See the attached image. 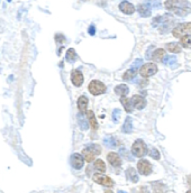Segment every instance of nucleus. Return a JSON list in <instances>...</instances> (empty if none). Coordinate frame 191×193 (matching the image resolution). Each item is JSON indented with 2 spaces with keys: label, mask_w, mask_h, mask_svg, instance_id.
<instances>
[{
  "label": "nucleus",
  "mask_w": 191,
  "mask_h": 193,
  "mask_svg": "<svg viewBox=\"0 0 191 193\" xmlns=\"http://www.w3.org/2000/svg\"><path fill=\"white\" fill-rule=\"evenodd\" d=\"M87 118L88 117H85V114H82V112H80L78 114V123H79V126L82 130H87L88 128H89V124H88Z\"/></svg>",
  "instance_id": "dca6fc26"
},
{
  "label": "nucleus",
  "mask_w": 191,
  "mask_h": 193,
  "mask_svg": "<svg viewBox=\"0 0 191 193\" xmlns=\"http://www.w3.org/2000/svg\"><path fill=\"white\" fill-rule=\"evenodd\" d=\"M119 114H120L119 109H115V110H114V116H112V117H114V121H115V123H117L118 119H119Z\"/></svg>",
  "instance_id": "2f4dec72"
},
{
  "label": "nucleus",
  "mask_w": 191,
  "mask_h": 193,
  "mask_svg": "<svg viewBox=\"0 0 191 193\" xmlns=\"http://www.w3.org/2000/svg\"><path fill=\"white\" fill-rule=\"evenodd\" d=\"M88 89H89V92L93 95H100V94H102V93L106 92V85H105L102 82L97 81V80L91 81L90 83H89Z\"/></svg>",
  "instance_id": "39448f33"
},
{
  "label": "nucleus",
  "mask_w": 191,
  "mask_h": 193,
  "mask_svg": "<svg viewBox=\"0 0 191 193\" xmlns=\"http://www.w3.org/2000/svg\"><path fill=\"white\" fill-rule=\"evenodd\" d=\"M150 156L152 158H154V160H158L160 158H161V155H160V152H158L156 148H152V150H150Z\"/></svg>",
  "instance_id": "c756f323"
},
{
  "label": "nucleus",
  "mask_w": 191,
  "mask_h": 193,
  "mask_svg": "<svg viewBox=\"0 0 191 193\" xmlns=\"http://www.w3.org/2000/svg\"><path fill=\"white\" fill-rule=\"evenodd\" d=\"M107 160H108L110 165L115 166V167L121 165V158H120V156L118 155L117 153H114V152L109 153V154L107 155Z\"/></svg>",
  "instance_id": "f8f14e48"
},
{
  "label": "nucleus",
  "mask_w": 191,
  "mask_h": 193,
  "mask_svg": "<svg viewBox=\"0 0 191 193\" xmlns=\"http://www.w3.org/2000/svg\"><path fill=\"white\" fill-rule=\"evenodd\" d=\"M126 177H127V180H129V181H132L134 183L138 182V175H137L136 170L134 169V167L127 169V171H126Z\"/></svg>",
  "instance_id": "2eb2a0df"
},
{
  "label": "nucleus",
  "mask_w": 191,
  "mask_h": 193,
  "mask_svg": "<svg viewBox=\"0 0 191 193\" xmlns=\"http://www.w3.org/2000/svg\"><path fill=\"white\" fill-rule=\"evenodd\" d=\"M128 91H129V89L126 84H119L115 88V93L118 94L119 97H125V95H127Z\"/></svg>",
  "instance_id": "aec40b11"
},
{
  "label": "nucleus",
  "mask_w": 191,
  "mask_h": 193,
  "mask_svg": "<svg viewBox=\"0 0 191 193\" xmlns=\"http://www.w3.org/2000/svg\"><path fill=\"white\" fill-rule=\"evenodd\" d=\"M165 52H164V49L162 48H158L156 49L155 52H153V55H152V60L153 61H163L164 56H165Z\"/></svg>",
  "instance_id": "bb28decb"
},
{
  "label": "nucleus",
  "mask_w": 191,
  "mask_h": 193,
  "mask_svg": "<svg viewBox=\"0 0 191 193\" xmlns=\"http://www.w3.org/2000/svg\"><path fill=\"white\" fill-rule=\"evenodd\" d=\"M87 117H88V120H89V124H90L91 128L97 129V128H98V123H97L95 114H93L91 110H89V111H87Z\"/></svg>",
  "instance_id": "393cba45"
},
{
  "label": "nucleus",
  "mask_w": 191,
  "mask_h": 193,
  "mask_svg": "<svg viewBox=\"0 0 191 193\" xmlns=\"http://www.w3.org/2000/svg\"><path fill=\"white\" fill-rule=\"evenodd\" d=\"M120 154H121L125 158H127L128 160H133V156H131V154H129L128 152H126L125 148H121V150H120Z\"/></svg>",
  "instance_id": "7c9ffc66"
},
{
  "label": "nucleus",
  "mask_w": 191,
  "mask_h": 193,
  "mask_svg": "<svg viewBox=\"0 0 191 193\" xmlns=\"http://www.w3.org/2000/svg\"><path fill=\"white\" fill-rule=\"evenodd\" d=\"M120 102H121V104L124 106V109H125L127 112H132L133 111V104H132L131 99H128L127 97H121L120 98Z\"/></svg>",
  "instance_id": "6ab92c4d"
},
{
  "label": "nucleus",
  "mask_w": 191,
  "mask_h": 193,
  "mask_svg": "<svg viewBox=\"0 0 191 193\" xmlns=\"http://www.w3.org/2000/svg\"><path fill=\"white\" fill-rule=\"evenodd\" d=\"M88 98L85 95H81L79 99H78V109L79 111L82 114H85L87 112V106H88Z\"/></svg>",
  "instance_id": "4468645a"
},
{
  "label": "nucleus",
  "mask_w": 191,
  "mask_h": 193,
  "mask_svg": "<svg viewBox=\"0 0 191 193\" xmlns=\"http://www.w3.org/2000/svg\"><path fill=\"white\" fill-rule=\"evenodd\" d=\"M164 6L168 10H171L178 16H186L191 10V3L187 0H168Z\"/></svg>",
  "instance_id": "f257e3e1"
},
{
  "label": "nucleus",
  "mask_w": 191,
  "mask_h": 193,
  "mask_svg": "<svg viewBox=\"0 0 191 193\" xmlns=\"http://www.w3.org/2000/svg\"><path fill=\"white\" fill-rule=\"evenodd\" d=\"M136 75H137V69L132 68V69H129V70H127L125 73H124L123 79L126 80V81H131V80L134 79Z\"/></svg>",
  "instance_id": "b1692460"
},
{
  "label": "nucleus",
  "mask_w": 191,
  "mask_h": 193,
  "mask_svg": "<svg viewBox=\"0 0 191 193\" xmlns=\"http://www.w3.org/2000/svg\"><path fill=\"white\" fill-rule=\"evenodd\" d=\"M76 58V53L73 48H69L68 52H66V60L69 62H74Z\"/></svg>",
  "instance_id": "c85d7f7f"
},
{
  "label": "nucleus",
  "mask_w": 191,
  "mask_h": 193,
  "mask_svg": "<svg viewBox=\"0 0 191 193\" xmlns=\"http://www.w3.org/2000/svg\"><path fill=\"white\" fill-rule=\"evenodd\" d=\"M162 62H163L167 66H169V68H172V69L177 68V58H175L174 56H172V55H167V56H164Z\"/></svg>",
  "instance_id": "a211bd4d"
},
{
  "label": "nucleus",
  "mask_w": 191,
  "mask_h": 193,
  "mask_svg": "<svg viewBox=\"0 0 191 193\" xmlns=\"http://www.w3.org/2000/svg\"><path fill=\"white\" fill-rule=\"evenodd\" d=\"M119 9H120V11H123L124 14H126V15H132L135 13V10H136L135 7H134V5H132L128 1H123V3H120Z\"/></svg>",
  "instance_id": "ddd939ff"
},
{
  "label": "nucleus",
  "mask_w": 191,
  "mask_h": 193,
  "mask_svg": "<svg viewBox=\"0 0 191 193\" xmlns=\"http://www.w3.org/2000/svg\"><path fill=\"white\" fill-rule=\"evenodd\" d=\"M93 181L100 185H104L106 188H112L114 186V181L109 176L102 174V173H96L92 176Z\"/></svg>",
  "instance_id": "0eeeda50"
},
{
  "label": "nucleus",
  "mask_w": 191,
  "mask_h": 193,
  "mask_svg": "<svg viewBox=\"0 0 191 193\" xmlns=\"http://www.w3.org/2000/svg\"><path fill=\"white\" fill-rule=\"evenodd\" d=\"M186 193H191V191H188V192H186Z\"/></svg>",
  "instance_id": "4c0bfd02"
},
{
  "label": "nucleus",
  "mask_w": 191,
  "mask_h": 193,
  "mask_svg": "<svg viewBox=\"0 0 191 193\" xmlns=\"http://www.w3.org/2000/svg\"><path fill=\"white\" fill-rule=\"evenodd\" d=\"M138 13L141 16L143 17H148L151 16V9L150 6L147 3H144V5H139L138 6Z\"/></svg>",
  "instance_id": "5701e85b"
},
{
  "label": "nucleus",
  "mask_w": 191,
  "mask_h": 193,
  "mask_svg": "<svg viewBox=\"0 0 191 193\" xmlns=\"http://www.w3.org/2000/svg\"><path fill=\"white\" fill-rule=\"evenodd\" d=\"M191 33V23H183V24L178 25L174 29L172 30V34L174 37L181 38L182 36L188 35Z\"/></svg>",
  "instance_id": "20e7f679"
},
{
  "label": "nucleus",
  "mask_w": 191,
  "mask_h": 193,
  "mask_svg": "<svg viewBox=\"0 0 191 193\" xmlns=\"http://www.w3.org/2000/svg\"><path fill=\"white\" fill-rule=\"evenodd\" d=\"M123 131L125 134H131L133 131V119L131 117H127L125 119V123L123 125Z\"/></svg>",
  "instance_id": "412c9836"
},
{
  "label": "nucleus",
  "mask_w": 191,
  "mask_h": 193,
  "mask_svg": "<svg viewBox=\"0 0 191 193\" xmlns=\"http://www.w3.org/2000/svg\"><path fill=\"white\" fill-rule=\"evenodd\" d=\"M157 72V66L154 63H146V64H143L139 69V74L143 76V78H150V76L154 75V74Z\"/></svg>",
  "instance_id": "423d86ee"
},
{
  "label": "nucleus",
  "mask_w": 191,
  "mask_h": 193,
  "mask_svg": "<svg viewBox=\"0 0 191 193\" xmlns=\"http://www.w3.org/2000/svg\"><path fill=\"white\" fill-rule=\"evenodd\" d=\"M118 193H127V192H125V191H118Z\"/></svg>",
  "instance_id": "c9c22d12"
},
{
  "label": "nucleus",
  "mask_w": 191,
  "mask_h": 193,
  "mask_svg": "<svg viewBox=\"0 0 191 193\" xmlns=\"http://www.w3.org/2000/svg\"><path fill=\"white\" fill-rule=\"evenodd\" d=\"M105 193H112V191H109V190H107V191H106V192H105Z\"/></svg>",
  "instance_id": "f704fd0d"
},
{
  "label": "nucleus",
  "mask_w": 191,
  "mask_h": 193,
  "mask_svg": "<svg viewBox=\"0 0 191 193\" xmlns=\"http://www.w3.org/2000/svg\"><path fill=\"white\" fill-rule=\"evenodd\" d=\"M93 167H95L97 171L99 172V173H104V172H106V165H105L104 160H95V164H93Z\"/></svg>",
  "instance_id": "a878e982"
},
{
  "label": "nucleus",
  "mask_w": 191,
  "mask_h": 193,
  "mask_svg": "<svg viewBox=\"0 0 191 193\" xmlns=\"http://www.w3.org/2000/svg\"><path fill=\"white\" fill-rule=\"evenodd\" d=\"M131 101H132V104H133V107L134 108H136L137 110H142L145 107V104H146L144 98L141 97V95H133L131 98Z\"/></svg>",
  "instance_id": "9b49d317"
},
{
  "label": "nucleus",
  "mask_w": 191,
  "mask_h": 193,
  "mask_svg": "<svg viewBox=\"0 0 191 193\" xmlns=\"http://www.w3.org/2000/svg\"><path fill=\"white\" fill-rule=\"evenodd\" d=\"M104 144L106 145L107 147L115 148V147H117L118 145H119V141H118V139H116L112 136H107L104 138Z\"/></svg>",
  "instance_id": "f3484780"
},
{
  "label": "nucleus",
  "mask_w": 191,
  "mask_h": 193,
  "mask_svg": "<svg viewBox=\"0 0 191 193\" xmlns=\"http://www.w3.org/2000/svg\"><path fill=\"white\" fill-rule=\"evenodd\" d=\"M139 64H142V60H136V62L133 63V66H136V68H137Z\"/></svg>",
  "instance_id": "72a5a7b5"
},
{
  "label": "nucleus",
  "mask_w": 191,
  "mask_h": 193,
  "mask_svg": "<svg viewBox=\"0 0 191 193\" xmlns=\"http://www.w3.org/2000/svg\"><path fill=\"white\" fill-rule=\"evenodd\" d=\"M71 81L73 83V85L75 87H80L83 83V74L81 73V71L74 70L71 74Z\"/></svg>",
  "instance_id": "9d476101"
},
{
  "label": "nucleus",
  "mask_w": 191,
  "mask_h": 193,
  "mask_svg": "<svg viewBox=\"0 0 191 193\" xmlns=\"http://www.w3.org/2000/svg\"><path fill=\"white\" fill-rule=\"evenodd\" d=\"M147 153V146L142 139H137L132 146V154L136 157H143Z\"/></svg>",
  "instance_id": "7ed1b4c3"
},
{
  "label": "nucleus",
  "mask_w": 191,
  "mask_h": 193,
  "mask_svg": "<svg viewBox=\"0 0 191 193\" xmlns=\"http://www.w3.org/2000/svg\"><path fill=\"white\" fill-rule=\"evenodd\" d=\"M180 39H181L180 43L183 47H186V48H191V35L190 34L182 36Z\"/></svg>",
  "instance_id": "cd10ccee"
},
{
  "label": "nucleus",
  "mask_w": 191,
  "mask_h": 193,
  "mask_svg": "<svg viewBox=\"0 0 191 193\" xmlns=\"http://www.w3.org/2000/svg\"><path fill=\"white\" fill-rule=\"evenodd\" d=\"M189 184H190V186H191V177H189Z\"/></svg>",
  "instance_id": "e433bc0d"
},
{
  "label": "nucleus",
  "mask_w": 191,
  "mask_h": 193,
  "mask_svg": "<svg viewBox=\"0 0 191 193\" xmlns=\"http://www.w3.org/2000/svg\"><path fill=\"white\" fill-rule=\"evenodd\" d=\"M100 153H101V148H100L99 145L91 144V145H89V146H87L85 150H82V156L85 157V160H87V162L91 163V162L95 160L96 156L99 155Z\"/></svg>",
  "instance_id": "f03ea898"
},
{
  "label": "nucleus",
  "mask_w": 191,
  "mask_h": 193,
  "mask_svg": "<svg viewBox=\"0 0 191 193\" xmlns=\"http://www.w3.org/2000/svg\"><path fill=\"white\" fill-rule=\"evenodd\" d=\"M137 170H138V173L142 175H150L153 171L152 164L146 160H141L137 163Z\"/></svg>",
  "instance_id": "6e6552de"
},
{
  "label": "nucleus",
  "mask_w": 191,
  "mask_h": 193,
  "mask_svg": "<svg viewBox=\"0 0 191 193\" xmlns=\"http://www.w3.org/2000/svg\"><path fill=\"white\" fill-rule=\"evenodd\" d=\"M83 164H85V157L81 154L74 153L73 155L71 156V165L73 169L81 170L83 167Z\"/></svg>",
  "instance_id": "1a4fd4ad"
},
{
  "label": "nucleus",
  "mask_w": 191,
  "mask_h": 193,
  "mask_svg": "<svg viewBox=\"0 0 191 193\" xmlns=\"http://www.w3.org/2000/svg\"><path fill=\"white\" fill-rule=\"evenodd\" d=\"M165 48H167L169 52L175 53V54L181 52V45L178 43H168L167 45H165Z\"/></svg>",
  "instance_id": "4be33fe9"
},
{
  "label": "nucleus",
  "mask_w": 191,
  "mask_h": 193,
  "mask_svg": "<svg viewBox=\"0 0 191 193\" xmlns=\"http://www.w3.org/2000/svg\"><path fill=\"white\" fill-rule=\"evenodd\" d=\"M89 34H90V35H95L96 34V27L93 25H91L90 27H89Z\"/></svg>",
  "instance_id": "473e14b6"
}]
</instances>
